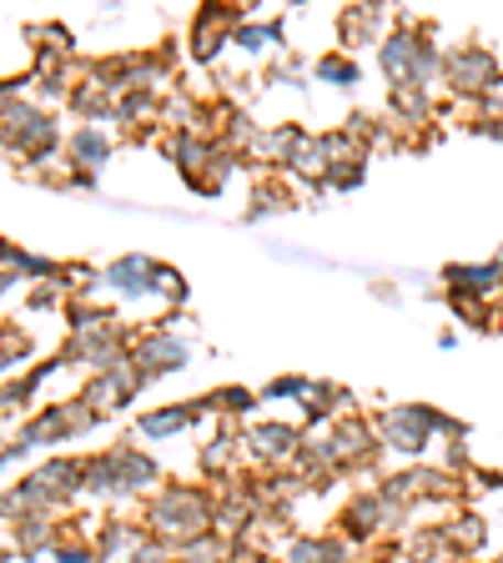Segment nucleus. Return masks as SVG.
<instances>
[{"instance_id":"1","label":"nucleus","mask_w":503,"mask_h":563,"mask_svg":"<svg viewBox=\"0 0 503 563\" xmlns=\"http://www.w3.org/2000/svg\"><path fill=\"white\" fill-rule=\"evenodd\" d=\"M211 523H217V504L201 488H162L146 508V528L166 549H187V543L207 539Z\"/></svg>"},{"instance_id":"2","label":"nucleus","mask_w":503,"mask_h":563,"mask_svg":"<svg viewBox=\"0 0 503 563\" xmlns=\"http://www.w3.org/2000/svg\"><path fill=\"white\" fill-rule=\"evenodd\" d=\"M373 428H378V443L393 448V453H403V457H418L434 433L463 438V422L444 418V412L428 408V402H403V408H387Z\"/></svg>"},{"instance_id":"3","label":"nucleus","mask_w":503,"mask_h":563,"mask_svg":"<svg viewBox=\"0 0 503 563\" xmlns=\"http://www.w3.org/2000/svg\"><path fill=\"white\" fill-rule=\"evenodd\" d=\"M444 81L453 86L458 96H499L503 76H499V60H493V51L483 46H458L444 56Z\"/></svg>"},{"instance_id":"4","label":"nucleus","mask_w":503,"mask_h":563,"mask_svg":"<svg viewBox=\"0 0 503 563\" xmlns=\"http://www.w3.org/2000/svg\"><path fill=\"white\" fill-rule=\"evenodd\" d=\"M131 363H136L141 383H152V377H162V373H182V367L192 363V347L176 338V332L152 328L131 342Z\"/></svg>"},{"instance_id":"5","label":"nucleus","mask_w":503,"mask_h":563,"mask_svg":"<svg viewBox=\"0 0 503 563\" xmlns=\"http://www.w3.org/2000/svg\"><path fill=\"white\" fill-rule=\"evenodd\" d=\"M448 297H473V302H489V297L503 292V262H458V267L444 272Z\"/></svg>"},{"instance_id":"6","label":"nucleus","mask_w":503,"mask_h":563,"mask_svg":"<svg viewBox=\"0 0 503 563\" xmlns=\"http://www.w3.org/2000/svg\"><path fill=\"white\" fill-rule=\"evenodd\" d=\"M247 448H252L262 463H297L303 433L287 428V422H258V428H247Z\"/></svg>"},{"instance_id":"7","label":"nucleus","mask_w":503,"mask_h":563,"mask_svg":"<svg viewBox=\"0 0 503 563\" xmlns=\"http://www.w3.org/2000/svg\"><path fill=\"white\" fill-rule=\"evenodd\" d=\"M146 543H152V533H146V528L141 523H106L101 528V539H96V563H131L136 559L141 549H146Z\"/></svg>"},{"instance_id":"8","label":"nucleus","mask_w":503,"mask_h":563,"mask_svg":"<svg viewBox=\"0 0 503 563\" xmlns=\"http://www.w3.org/2000/svg\"><path fill=\"white\" fill-rule=\"evenodd\" d=\"M152 282H156V262L141 257V252H131V257H121V262H111V267H106V287H111L117 297L152 292Z\"/></svg>"},{"instance_id":"9","label":"nucleus","mask_w":503,"mask_h":563,"mask_svg":"<svg viewBox=\"0 0 503 563\" xmlns=\"http://www.w3.org/2000/svg\"><path fill=\"white\" fill-rule=\"evenodd\" d=\"M56 518L51 514H31V518H21V523L11 528V543H15V553H25V559H35L41 549H56L66 533H56Z\"/></svg>"},{"instance_id":"10","label":"nucleus","mask_w":503,"mask_h":563,"mask_svg":"<svg viewBox=\"0 0 503 563\" xmlns=\"http://www.w3.org/2000/svg\"><path fill=\"white\" fill-rule=\"evenodd\" d=\"M111 463H117V478H121V493H152L156 483V463L136 448H111Z\"/></svg>"},{"instance_id":"11","label":"nucleus","mask_w":503,"mask_h":563,"mask_svg":"<svg viewBox=\"0 0 503 563\" xmlns=\"http://www.w3.org/2000/svg\"><path fill=\"white\" fill-rule=\"evenodd\" d=\"M111 162V136H106V131H96V126H81L76 131V136H70V166H76V172H101V166Z\"/></svg>"},{"instance_id":"12","label":"nucleus","mask_w":503,"mask_h":563,"mask_svg":"<svg viewBox=\"0 0 503 563\" xmlns=\"http://www.w3.org/2000/svg\"><path fill=\"white\" fill-rule=\"evenodd\" d=\"M207 412V402H176V408H162V412H146L141 418V433L146 438H166V433H182L192 422Z\"/></svg>"},{"instance_id":"13","label":"nucleus","mask_w":503,"mask_h":563,"mask_svg":"<svg viewBox=\"0 0 503 563\" xmlns=\"http://www.w3.org/2000/svg\"><path fill=\"white\" fill-rule=\"evenodd\" d=\"M383 5H348L342 11V46H363V41H373L378 35V25H383Z\"/></svg>"},{"instance_id":"14","label":"nucleus","mask_w":503,"mask_h":563,"mask_svg":"<svg viewBox=\"0 0 503 563\" xmlns=\"http://www.w3.org/2000/svg\"><path fill=\"white\" fill-rule=\"evenodd\" d=\"M444 539H448V549H453L458 559H469V553L483 543V523L473 514H458V518H448L444 523Z\"/></svg>"},{"instance_id":"15","label":"nucleus","mask_w":503,"mask_h":563,"mask_svg":"<svg viewBox=\"0 0 503 563\" xmlns=\"http://www.w3.org/2000/svg\"><path fill=\"white\" fill-rule=\"evenodd\" d=\"M247 408H258V398L247 387H217L207 398V412H247Z\"/></svg>"},{"instance_id":"16","label":"nucleus","mask_w":503,"mask_h":563,"mask_svg":"<svg viewBox=\"0 0 503 563\" xmlns=\"http://www.w3.org/2000/svg\"><path fill=\"white\" fill-rule=\"evenodd\" d=\"M232 453H237V443H232V433H222V438H211L207 443V453H201V473H227V463H232Z\"/></svg>"},{"instance_id":"17","label":"nucleus","mask_w":503,"mask_h":563,"mask_svg":"<svg viewBox=\"0 0 503 563\" xmlns=\"http://www.w3.org/2000/svg\"><path fill=\"white\" fill-rule=\"evenodd\" d=\"M152 292L162 297V302L182 307V302H187V282H182V272H172V267H156V282H152Z\"/></svg>"},{"instance_id":"18","label":"nucleus","mask_w":503,"mask_h":563,"mask_svg":"<svg viewBox=\"0 0 503 563\" xmlns=\"http://www.w3.org/2000/svg\"><path fill=\"white\" fill-rule=\"evenodd\" d=\"M317 76L322 81H338V86H358V66L348 56H322L317 60Z\"/></svg>"},{"instance_id":"19","label":"nucleus","mask_w":503,"mask_h":563,"mask_svg":"<svg viewBox=\"0 0 503 563\" xmlns=\"http://www.w3.org/2000/svg\"><path fill=\"white\" fill-rule=\"evenodd\" d=\"M453 302V312L463 317V322H473V328H489V302H473V297H448Z\"/></svg>"},{"instance_id":"20","label":"nucleus","mask_w":503,"mask_h":563,"mask_svg":"<svg viewBox=\"0 0 503 563\" xmlns=\"http://www.w3.org/2000/svg\"><path fill=\"white\" fill-rule=\"evenodd\" d=\"M307 393H313L307 377H277V383L267 387V398H307Z\"/></svg>"},{"instance_id":"21","label":"nucleus","mask_w":503,"mask_h":563,"mask_svg":"<svg viewBox=\"0 0 503 563\" xmlns=\"http://www.w3.org/2000/svg\"><path fill=\"white\" fill-rule=\"evenodd\" d=\"M328 187H332V191L363 187V162H358V166H332V172H328Z\"/></svg>"},{"instance_id":"22","label":"nucleus","mask_w":503,"mask_h":563,"mask_svg":"<svg viewBox=\"0 0 503 563\" xmlns=\"http://www.w3.org/2000/svg\"><path fill=\"white\" fill-rule=\"evenodd\" d=\"M56 563H96V549H86V543H70V539H61V543H56Z\"/></svg>"}]
</instances>
